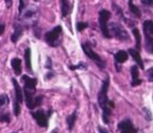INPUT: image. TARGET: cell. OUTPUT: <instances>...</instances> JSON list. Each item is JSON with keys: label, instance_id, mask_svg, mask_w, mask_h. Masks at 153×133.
I'll return each mask as SVG.
<instances>
[{"label": "cell", "instance_id": "obj_20", "mask_svg": "<svg viewBox=\"0 0 153 133\" xmlns=\"http://www.w3.org/2000/svg\"><path fill=\"white\" fill-rule=\"evenodd\" d=\"M129 9H130V11H131V13L134 14L137 18L140 17V11L138 10L137 7H135V5L133 4L132 1H129Z\"/></svg>", "mask_w": 153, "mask_h": 133}, {"label": "cell", "instance_id": "obj_30", "mask_svg": "<svg viewBox=\"0 0 153 133\" xmlns=\"http://www.w3.org/2000/svg\"><path fill=\"white\" fill-rule=\"evenodd\" d=\"M142 3H143V4H151V3H152V1H150V0H143Z\"/></svg>", "mask_w": 153, "mask_h": 133}, {"label": "cell", "instance_id": "obj_22", "mask_svg": "<svg viewBox=\"0 0 153 133\" xmlns=\"http://www.w3.org/2000/svg\"><path fill=\"white\" fill-rule=\"evenodd\" d=\"M86 27H88V24L86 23V22H78V23H76V30H79V32L84 30Z\"/></svg>", "mask_w": 153, "mask_h": 133}, {"label": "cell", "instance_id": "obj_15", "mask_svg": "<svg viewBox=\"0 0 153 133\" xmlns=\"http://www.w3.org/2000/svg\"><path fill=\"white\" fill-rule=\"evenodd\" d=\"M61 4H62V16L66 17V16L68 15V13H69V10H70L69 2L66 1V0H62Z\"/></svg>", "mask_w": 153, "mask_h": 133}, {"label": "cell", "instance_id": "obj_36", "mask_svg": "<svg viewBox=\"0 0 153 133\" xmlns=\"http://www.w3.org/2000/svg\"><path fill=\"white\" fill-rule=\"evenodd\" d=\"M14 133H15V132H14Z\"/></svg>", "mask_w": 153, "mask_h": 133}, {"label": "cell", "instance_id": "obj_5", "mask_svg": "<svg viewBox=\"0 0 153 133\" xmlns=\"http://www.w3.org/2000/svg\"><path fill=\"white\" fill-rule=\"evenodd\" d=\"M110 30H111V32H112L113 36L121 39V40H127V39H129V36H128L127 32H126L119 23L110 24Z\"/></svg>", "mask_w": 153, "mask_h": 133}, {"label": "cell", "instance_id": "obj_8", "mask_svg": "<svg viewBox=\"0 0 153 133\" xmlns=\"http://www.w3.org/2000/svg\"><path fill=\"white\" fill-rule=\"evenodd\" d=\"M22 81L24 82V90H30L35 92V88L37 85L36 79L30 78L28 76H22Z\"/></svg>", "mask_w": 153, "mask_h": 133}, {"label": "cell", "instance_id": "obj_29", "mask_svg": "<svg viewBox=\"0 0 153 133\" xmlns=\"http://www.w3.org/2000/svg\"><path fill=\"white\" fill-rule=\"evenodd\" d=\"M23 7H24V1H20V7H19V11H20V13L22 12V10H23Z\"/></svg>", "mask_w": 153, "mask_h": 133}, {"label": "cell", "instance_id": "obj_9", "mask_svg": "<svg viewBox=\"0 0 153 133\" xmlns=\"http://www.w3.org/2000/svg\"><path fill=\"white\" fill-rule=\"evenodd\" d=\"M13 85H14V88H15V95H16V101H18L19 103H22L23 102V97H22V91L21 88H20V85L18 84V82L13 79Z\"/></svg>", "mask_w": 153, "mask_h": 133}, {"label": "cell", "instance_id": "obj_3", "mask_svg": "<svg viewBox=\"0 0 153 133\" xmlns=\"http://www.w3.org/2000/svg\"><path fill=\"white\" fill-rule=\"evenodd\" d=\"M62 27L61 26H57L53 30L46 33L45 34V40L48 44H51V46H57L59 44V36L61 34Z\"/></svg>", "mask_w": 153, "mask_h": 133}, {"label": "cell", "instance_id": "obj_19", "mask_svg": "<svg viewBox=\"0 0 153 133\" xmlns=\"http://www.w3.org/2000/svg\"><path fill=\"white\" fill-rule=\"evenodd\" d=\"M111 110L108 107L104 108L103 109V120H104L105 124H109V117H110Z\"/></svg>", "mask_w": 153, "mask_h": 133}, {"label": "cell", "instance_id": "obj_31", "mask_svg": "<svg viewBox=\"0 0 153 133\" xmlns=\"http://www.w3.org/2000/svg\"><path fill=\"white\" fill-rule=\"evenodd\" d=\"M99 131H100V133H108L107 130H105L104 128H101V127H99Z\"/></svg>", "mask_w": 153, "mask_h": 133}, {"label": "cell", "instance_id": "obj_25", "mask_svg": "<svg viewBox=\"0 0 153 133\" xmlns=\"http://www.w3.org/2000/svg\"><path fill=\"white\" fill-rule=\"evenodd\" d=\"M10 114L9 113H3L2 115H1V117H0V120L1 122H5V123H10Z\"/></svg>", "mask_w": 153, "mask_h": 133}, {"label": "cell", "instance_id": "obj_27", "mask_svg": "<svg viewBox=\"0 0 153 133\" xmlns=\"http://www.w3.org/2000/svg\"><path fill=\"white\" fill-rule=\"evenodd\" d=\"M148 79L150 82H153V67L148 70Z\"/></svg>", "mask_w": 153, "mask_h": 133}, {"label": "cell", "instance_id": "obj_6", "mask_svg": "<svg viewBox=\"0 0 153 133\" xmlns=\"http://www.w3.org/2000/svg\"><path fill=\"white\" fill-rule=\"evenodd\" d=\"M119 129L121 133H136V129L130 120H125L119 124Z\"/></svg>", "mask_w": 153, "mask_h": 133}, {"label": "cell", "instance_id": "obj_12", "mask_svg": "<svg viewBox=\"0 0 153 133\" xmlns=\"http://www.w3.org/2000/svg\"><path fill=\"white\" fill-rule=\"evenodd\" d=\"M144 30H145V35H146L147 38H150L153 35V22L150 20H147L144 23Z\"/></svg>", "mask_w": 153, "mask_h": 133}, {"label": "cell", "instance_id": "obj_26", "mask_svg": "<svg viewBox=\"0 0 153 133\" xmlns=\"http://www.w3.org/2000/svg\"><path fill=\"white\" fill-rule=\"evenodd\" d=\"M43 100V97H41V95H39V97H35V105H36V107H38V106H40L41 102H42Z\"/></svg>", "mask_w": 153, "mask_h": 133}, {"label": "cell", "instance_id": "obj_1", "mask_svg": "<svg viewBox=\"0 0 153 133\" xmlns=\"http://www.w3.org/2000/svg\"><path fill=\"white\" fill-rule=\"evenodd\" d=\"M110 17H111L110 12L106 11V10H102V11L99 13V23H100V26H101V30H102L103 35H104L106 38H110L108 25H107V21H108Z\"/></svg>", "mask_w": 153, "mask_h": 133}, {"label": "cell", "instance_id": "obj_13", "mask_svg": "<svg viewBox=\"0 0 153 133\" xmlns=\"http://www.w3.org/2000/svg\"><path fill=\"white\" fill-rule=\"evenodd\" d=\"M114 58L117 62H119V63H124V62H126L128 60V53H126L125 51H120L115 53Z\"/></svg>", "mask_w": 153, "mask_h": 133}, {"label": "cell", "instance_id": "obj_10", "mask_svg": "<svg viewBox=\"0 0 153 133\" xmlns=\"http://www.w3.org/2000/svg\"><path fill=\"white\" fill-rule=\"evenodd\" d=\"M12 67H13L14 71L17 76H20L21 74V70H22V67H21V60L19 58H14L12 60Z\"/></svg>", "mask_w": 153, "mask_h": 133}, {"label": "cell", "instance_id": "obj_23", "mask_svg": "<svg viewBox=\"0 0 153 133\" xmlns=\"http://www.w3.org/2000/svg\"><path fill=\"white\" fill-rule=\"evenodd\" d=\"M0 100H1V102H0V105H1V107H4V106L7 105V103H9V99H7V95H5V94L1 95Z\"/></svg>", "mask_w": 153, "mask_h": 133}, {"label": "cell", "instance_id": "obj_34", "mask_svg": "<svg viewBox=\"0 0 153 133\" xmlns=\"http://www.w3.org/2000/svg\"><path fill=\"white\" fill-rule=\"evenodd\" d=\"M151 51H152V53H153V46L151 47Z\"/></svg>", "mask_w": 153, "mask_h": 133}, {"label": "cell", "instance_id": "obj_14", "mask_svg": "<svg viewBox=\"0 0 153 133\" xmlns=\"http://www.w3.org/2000/svg\"><path fill=\"white\" fill-rule=\"evenodd\" d=\"M76 112H72L70 115L67 116V118H66V122H67V126H68V129L69 130H72V128H74V124H76Z\"/></svg>", "mask_w": 153, "mask_h": 133}, {"label": "cell", "instance_id": "obj_4", "mask_svg": "<svg viewBox=\"0 0 153 133\" xmlns=\"http://www.w3.org/2000/svg\"><path fill=\"white\" fill-rule=\"evenodd\" d=\"M82 48H83L84 53H85L86 55L90 58V59L94 60V61H96L97 63H98L99 66H101L102 68L105 67V64H104V62H103V60L101 59V57L98 55V53H96L94 51H92V48L89 46V44H88V43H85V44L82 45Z\"/></svg>", "mask_w": 153, "mask_h": 133}, {"label": "cell", "instance_id": "obj_17", "mask_svg": "<svg viewBox=\"0 0 153 133\" xmlns=\"http://www.w3.org/2000/svg\"><path fill=\"white\" fill-rule=\"evenodd\" d=\"M21 35H22V27L20 25H17V28L15 30L14 34L12 35V41H13L14 43L17 42L20 37H21Z\"/></svg>", "mask_w": 153, "mask_h": 133}, {"label": "cell", "instance_id": "obj_21", "mask_svg": "<svg viewBox=\"0 0 153 133\" xmlns=\"http://www.w3.org/2000/svg\"><path fill=\"white\" fill-rule=\"evenodd\" d=\"M131 76H132V80H137L138 79V69L137 66H132L131 67Z\"/></svg>", "mask_w": 153, "mask_h": 133}, {"label": "cell", "instance_id": "obj_11", "mask_svg": "<svg viewBox=\"0 0 153 133\" xmlns=\"http://www.w3.org/2000/svg\"><path fill=\"white\" fill-rule=\"evenodd\" d=\"M129 53L132 56V58H133V60L134 61L137 63V65L140 66L142 69H144V63H143V60H142V58H140V53H138V51H135V49H129Z\"/></svg>", "mask_w": 153, "mask_h": 133}, {"label": "cell", "instance_id": "obj_18", "mask_svg": "<svg viewBox=\"0 0 153 133\" xmlns=\"http://www.w3.org/2000/svg\"><path fill=\"white\" fill-rule=\"evenodd\" d=\"M132 33H133L134 37H135L136 40V48L140 49V42H142V37H140V33L137 28H133L132 30Z\"/></svg>", "mask_w": 153, "mask_h": 133}, {"label": "cell", "instance_id": "obj_35", "mask_svg": "<svg viewBox=\"0 0 153 133\" xmlns=\"http://www.w3.org/2000/svg\"><path fill=\"white\" fill-rule=\"evenodd\" d=\"M53 133H57V132H56V131H53Z\"/></svg>", "mask_w": 153, "mask_h": 133}, {"label": "cell", "instance_id": "obj_2", "mask_svg": "<svg viewBox=\"0 0 153 133\" xmlns=\"http://www.w3.org/2000/svg\"><path fill=\"white\" fill-rule=\"evenodd\" d=\"M109 88V78L107 77L106 79L104 80L102 85V88H101L100 92H99L98 95V102L99 105L101 106L102 109L107 107V103H108V99H107V91H108Z\"/></svg>", "mask_w": 153, "mask_h": 133}, {"label": "cell", "instance_id": "obj_7", "mask_svg": "<svg viewBox=\"0 0 153 133\" xmlns=\"http://www.w3.org/2000/svg\"><path fill=\"white\" fill-rule=\"evenodd\" d=\"M33 117L37 120L38 125L40 127H47V116L43 110H38V111L33 113Z\"/></svg>", "mask_w": 153, "mask_h": 133}, {"label": "cell", "instance_id": "obj_16", "mask_svg": "<svg viewBox=\"0 0 153 133\" xmlns=\"http://www.w3.org/2000/svg\"><path fill=\"white\" fill-rule=\"evenodd\" d=\"M24 60H25L26 67L28 70H32V62H30V48H26L24 53Z\"/></svg>", "mask_w": 153, "mask_h": 133}, {"label": "cell", "instance_id": "obj_24", "mask_svg": "<svg viewBox=\"0 0 153 133\" xmlns=\"http://www.w3.org/2000/svg\"><path fill=\"white\" fill-rule=\"evenodd\" d=\"M14 112H15L16 115H19V113H20V106H19V102H18V101L14 102Z\"/></svg>", "mask_w": 153, "mask_h": 133}, {"label": "cell", "instance_id": "obj_32", "mask_svg": "<svg viewBox=\"0 0 153 133\" xmlns=\"http://www.w3.org/2000/svg\"><path fill=\"white\" fill-rule=\"evenodd\" d=\"M3 32H4V25H3V24H1V30H0V34L2 35Z\"/></svg>", "mask_w": 153, "mask_h": 133}, {"label": "cell", "instance_id": "obj_28", "mask_svg": "<svg viewBox=\"0 0 153 133\" xmlns=\"http://www.w3.org/2000/svg\"><path fill=\"white\" fill-rule=\"evenodd\" d=\"M140 83H142V81H140V79H137V80H132L131 85L132 86H137V85H140Z\"/></svg>", "mask_w": 153, "mask_h": 133}, {"label": "cell", "instance_id": "obj_33", "mask_svg": "<svg viewBox=\"0 0 153 133\" xmlns=\"http://www.w3.org/2000/svg\"><path fill=\"white\" fill-rule=\"evenodd\" d=\"M7 7H11V4H12V1H7Z\"/></svg>", "mask_w": 153, "mask_h": 133}]
</instances>
